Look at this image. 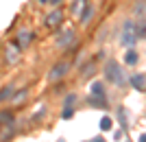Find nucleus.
I'll use <instances>...</instances> for the list:
<instances>
[{
	"mask_svg": "<svg viewBox=\"0 0 146 142\" xmlns=\"http://www.w3.org/2000/svg\"><path fill=\"white\" fill-rule=\"evenodd\" d=\"M135 39H137V35H135V24H133V22H127V24H124V35H122V44H124V46H133Z\"/></svg>",
	"mask_w": 146,
	"mask_h": 142,
	"instance_id": "nucleus-2",
	"label": "nucleus"
},
{
	"mask_svg": "<svg viewBox=\"0 0 146 142\" xmlns=\"http://www.w3.org/2000/svg\"><path fill=\"white\" fill-rule=\"evenodd\" d=\"M92 13H94V7H92V5H83V11H81V22H83V24L90 22Z\"/></svg>",
	"mask_w": 146,
	"mask_h": 142,
	"instance_id": "nucleus-6",
	"label": "nucleus"
},
{
	"mask_svg": "<svg viewBox=\"0 0 146 142\" xmlns=\"http://www.w3.org/2000/svg\"><path fill=\"white\" fill-rule=\"evenodd\" d=\"M39 2H50V0H39Z\"/></svg>",
	"mask_w": 146,
	"mask_h": 142,
	"instance_id": "nucleus-23",
	"label": "nucleus"
},
{
	"mask_svg": "<svg viewBox=\"0 0 146 142\" xmlns=\"http://www.w3.org/2000/svg\"><path fill=\"white\" fill-rule=\"evenodd\" d=\"M72 39H74V33H72V31H66L63 35L59 37V39H57V42H59V46H68Z\"/></svg>",
	"mask_w": 146,
	"mask_h": 142,
	"instance_id": "nucleus-9",
	"label": "nucleus"
},
{
	"mask_svg": "<svg viewBox=\"0 0 146 142\" xmlns=\"http://www.w3.org/2000/svg\"><path fill=\"white\" fill-rule=\"evenodd\" d=\"M66 72H68V63H57L55 68L50 70V79H52V81H57L59 77H63Z\"/></svg>",
	"mask_w": 146,
	"mask_h": 142,
	"instance_id": "nucleus-3",
	"label": "nucleus"
},
{
	"mask_svg": "<svg viewBox=\"0 0 146 142\" xmlns=\"http://www.w3.org/2000/svg\"><path fill=\"white\" fill-rule=\"evenodd\" d=\"M0 120H11V114H0Z\"/></svg>",
	"mask_w": 146,
	"mask_h": 142,
	"instance_id": "nucleus-19",
	"label": "nucleus"
},
{
	"mask_svg": "<svg viewBox=\"0 0 146 142\" xmlns=\"http://www.w3.org/2000/svg\"><path fill=\"white\" fill-rule=\"evenodd\" d=\"M92 96H96V99H105L103 83H92Z\"/></svg>",
	"mask_w": 146,
	"mask_h": 142,
	"instance_id": "nucleus-7",
	"label": "nucleus"
},
{
	"mask_svg": "<svg viewBox=\"0 0 146 142\" xmlns=\"http://www.w3.org/2000/svg\"><path fill=\"white\" fill-rule=\"evenodd\" d=\"M111 127H113V120H111L109 116H103V118H100V129H103V131H109Z\"/></svg>",
	"mask_w": 146,
	"mask_h": 142,
	"instance_id": "nucleus-12",
	"label": "nucleus"
},
{
	"mask_svg": "<svg viewBox=\"0 0 146 142\" xmlns=\"http://www.w3.org/2000/svg\"><path fill=\"white\" fill-rule=\"evenodd\" d=\"M15 46H11V48H7V57H9V61H15V59H18V55H15Z\"/></svg>",
	"mask_w": 146,
	"mask_h": 142,
	"instance_id": "nucleus-14",
	"label": "nucleus"
},
{
	"mask_svg": "<svg viewBox=\"0 0 146 142\" xmlns=\"http://www.w3.org/2000/svg\"><path fill=\"white\" fill-rule=\"evenodd\" d=\"M94 142H105V138H96V140H94Z\"/></svg>",
	"mask_w": 146,
	"mask_h": 142,
	"instance_id": "nucleus-22",
	"label": "nucleus"
},
{
	"mask_svg": "<svg viewBox=\"0 0 146 142\" xmlns=\"http://www.w3.org/2000/svg\"><path fill=\"white\" fill-rule=\"evenodd\" d=\"M13 94H15V87H11V85L2 87V90H0V101H7V99H11Z\"/></svg>",
	"mask_w": 146,
	"mask_h": 142,
	"instance_id": "nucleus-11",
	"label": "nucleus"
},
{
	"mask_svg": "<svg viewBox=\"0 0 146 142\" xmlns=\"http://www.w3.org/2000/svg\"><path fill=\"white\" fill-rule=\"evenodd\" d=\"M135 35L146 37V20H137V24H135Z\"/></svg>",
	"mask_w": 146,
	"mask_h": 142,
	"instance_id": "nucleus-10",
	"label": "nucleus"
},
{
	"mask_svg": "<svg viewBox=\"0 0 146 142\" xmlns=\"http://www.w3.org/2000/svg\"><path fill=\"white\" fill-rule=\"evenodd\" d=\"M63 118H72V107H66V109H63Z\"/></svg>",
	"mask_w": 146,
	"mask_h": 142,
	"instance_id": "nucleus-18",
	"label": "nucleus"
},
{
	"mask_svg": "<svg viewBox=\"0 0 146 142\" xmlns=\"http://www.w3.org/2000/svg\"><path fill=\"white\" fill-rule=\"evenodd\" d=\"M31 39H33V35H31V33H20L18 44H20V46H29V44H31Z\"/></svg>",
	"mask_w": 146,
	"mask_h": 142,
	"instance_id": "nucleus-13",
	"label": "nucleus"
},
{
	"mask_svg": "<svg viewBox=\"0 0 146 142\" xmlns=\"http://www.w3.org/2000/svg\"><path fill=\"white\" fill-rule=\"evenodd\" d=\"M61 20H63V15H61V11H52L48 15V18H46V26H57L61 22Z\"/></svg>",
	"mask_w": 146,
	"mask_h": 142,
	"instance_id": "nucleus-5",
	"label": "nucleus"
},
{
	"mask_svg": "<svg viewBox=\"0 0 146 142\" xmlns=\"http://www.w3.org/2000/svg\"><path fill=\"white\" fill-rule=\"evenodd\" d=\"M74 103H76V94H68V96H66V103H63V105H66V107H72Z\"/></svg>",
	"mask_w": 146,
	"mask_h": 142,
	"instance_id": "nucleus-15",
	"label": "nucleus"
},
{
	"mask_svg": "<svg viewBox=\"0 0 146 142\" xmlns=\"http://www.w3.org/2000/svg\"><path fill=\"white\" fill-rule=\"evenodd\" d=\"M105 77H107L113 85H124V83H127L124 70H122L120 63H116V61H107V66H105Z\"/></svg>",
	"mask_w": 146,
	"mask_h": 142,
	"instance_id": "nucleus-1",
	"label": "nucleus"
},
{
	"mask_svg": "<svg viewBox=\"0 0 146 142\" xmlns=\"http://www.w3.org/2000/svg\"><path fill=\"white\" fill-rule=\"evenodd\" d=\"M142 11H146V7H137V13H142Z\"/></svg>",
	"mask_w": 146,
	"mask_h": 142,
	"instance_id": "nucleus-21",
	"label": "nucleus"
},
{
	"mask_svg": "<svg viewBox=\"0 0 146 142\" xmlns=\"http://www.w3.org/2000/svg\"><path fill=\"white\" fill-rule=\"evenodd\" d=\"M140 142H146V133H142V136H140Z\"/></svg>",
	"mask_w": 146,
	"mask_h": 142,
	"instance_id": "nucleus-20",
	"label": "nucleus"
},
{
	"mask_svg": "<svg viewBox=\"0 0 146 142\" xmlns=\"http://www.w3.org/2000/svg\"><path fill=\"white\" fill-rule=\"evenodd\" d=\"M131 85L135 90H146V74H133L131 77Z\"/></svg>",
	"mask_w": 146,
	"mask_h": 142,
	"instance_id": "nucleus-4",
	"label": "nucleus"
},
{
	"mask_svg": "<svg viewBox=\"0 0 146 142\" xmlns=\"http://www.w3.org/2000/svg\"><path fill=\"white\" fill-rule=\"evenodd\" d=\"M11 99H13V101H15V103H20V101H22V99H26V90H20V92H18V94H13Z\"/></svg>",
	"mask_w": 146,
	"mask_h": 142,
	"instance_id": "nucleus-16",
	"label": "nucleus"
},
{
	"mask_svg": "<svg viewBox=\"0 0 146 142\" xmlns=\"http://www.w3.org/2000/svg\"><path fill=\"white\" fill-rule=\"evenodd\" d=\"M124 61H127L129 66H135V63H137V53H135L133 48H129L127 55H124Z\"/></svg>",
	"mask_w": 146,
	"mask_h": 142,
	"instance_id": "nucleus-8",
	"label": "nucleus"
},
{
	"mask_svg": "<svg viewBox=\"0 0 146 142\" xmlns=\"http://www.w3.org/2000/svg\"><path fill=\"white\" fill-rule=\"evenodd\" d=\"M92 68H94V66H92V63H87L85 70H83V77H90V74H92Z\"/></svg>",
	"mask_w": 146,
	"mask_h": 142,
	"instance_id": "nucleus-17",
	"label": "nucleus"
}]
</instances>
